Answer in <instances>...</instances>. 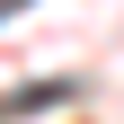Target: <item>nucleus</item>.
I'll list each match as a JSON object with an SVG mask.
<instances>
[{
    "instance_id": "1",
    "label": "nucleus",
    "mask_w": 124,
    "mask_h": 124,
    "mask_svg": "<svg viewBox=\"0 0 124 124\" xmlns=\"http://www.w3.org/2000/svg\"><path fill=\"white\" fill-rule=\"evenodd\" d=\"M18 9H27V0H0V18H18Z\"/></svg>"
}]
</instances>
